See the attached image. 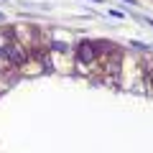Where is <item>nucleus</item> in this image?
<instances>
[{"label":"nucleus","mask_w":153,"mask_h":153,"mask_svg":"<svg viewBox=\"0 0 153 153\" xmlns=\"http://www.w3.org/2000/svg\"><path fill=\"white\" fill-rule=\"evenodd\" d=\"M3 54H5V59H8V64H10V69H13V66L28 64V59H31L28 49H26L23 44H18V41H8L5 49H3Z\"/></svg>","instance_id":"nucleus-1"},{"label":"nucleus","mask_w":153,"mask_h":153,"mask_svg":"<svg viewBox=\"0 0 153 153\" xmlns=\"http://www.w3.org/2000/svg\"><path fill=\"white\" fill-rule=\"evenodd\" d=\"M97 61V51H94V44L92 41H82V44L76 46V64L82 66H89V64H94Z\"/></svg>","instance_id":"nucleus-2"},{"label":"nucleus","mask_w":153,"mask_h":153,"mask_svg":"<svg viewBox=\"0 0 153 153\" xmlns=\"http://www.w3.org/2000/svg\"><path fill=\"white\" fill-rule=\"evenodd\" d=\"M51 49L56 51V54H66V51H69V41H51Z\"/></svg>","instance_id":"nucleus-3"},{"label":"nucleus","mask_w":153,"mask_h":153,"mask_svg":"<svg viewBox=\"0 0 153 153\" xmlns=\"http://www.w3.org/2000/svg\"><path fill=\"white\" fill-rule=\"evenodd\" d=\"M110 16H115V18H125V13H123V10H110Z\"/></svg>","instance_id":"nucleus-4"},{"label":"nucleus","mask_w":153,"mask_h":153,"mask_svg":"<svg viewBox=\"0 0 153 153\" xmlns=\"http://www.w3.org/2000/svg\"><path fill=\"white\" fill-rule=\"evenodd\" d=\"M146 76H148V79H151V82H153V64L148 66V71H146Z\"/></svg>","instance_id":"nucleus-5"},{"label":"nucleus","mask_w":153,"mask_h":153,"mask_svg":"<svg viewBox=\"0 0 153 153\" xmlns=\"http://www.w3.org/2000/svg\"><path fill=\"white\" fill-rule=\"evenodd\" d=\"M92 3H102V0H92Z\"/></svg>","instance_id":"nucleus-6"},{"label":"nucleus","mask_w":153,"mask_h":153,"mask_svg":"<svg viewBox=\"0 0 153 153\" xmlns=\"http://www.w3.org/2000/svg\"><path fill=\"white\" fill-rule=\"evenodd\" d=\"M128 3H135V0H128Z\"/></svg>","instance_id":"nucleus-7"}]
</instances>
